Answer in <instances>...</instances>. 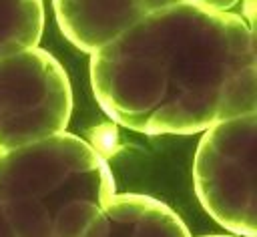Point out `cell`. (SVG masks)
Here are the masks:
<instances>
[{
	"mask_svg": "<svg viewBox=\"0 0 257 237\" xmlns=\"http://www.w3.org/2000/svg\"><path fill=\"white\" fill-rule=\"evenodd\" d=\"M145 10L151 14V12H157V10H163V8H171V6H177V4H185L189 0H141Z\"/></svg>",
	"mask_w": 257,
	"mask_h": 237,
	"instance_id": "9c48e42d",
	"label": "cell"
},
{
	"mask_svg": "<svg viewBox=\"0 0 257 237\" xmlns=\"http://www.w3.org/2000/svg\"><path fill=\"white\" fill-rule=\"evenodd\" d=\"M42 30V0H0V58L38 46Z\"/></svg>",
	"mask_w": 257,
	"mask_h": 237,
	"instance_id": "52a82bcc",
	"label": "cell"
},
{
	"mask_svg": "<svg viewBox=\"0 0 257 237\" xmlns=\"http://www.w3.org/2000/svg\"><path fill=\"white\" fill-rule=\"evenodd\" d=\"M72 88L62 64L32 46L0 58V153L66 131Z\"/></svg>",
	"mask_w": 257,
	"mask_h": 237,
	"instance_id": "277c9868",
	"label": "cell"
},
{
	"mask_svg": "<svg viewBox=\"0 0 257 237\" xmlns=\"http://www.w3.org/2000/svg\"><path fill=\"white\" fill-rule=\"evenodd\" d=\"M114 193L102 155L72 133L0 153L6 237H80Z\"/></svg>",
	"mask_w": 257,
	"mask_h": 237,
	"instance_id": "7a4b0ae2",
	"label": "cell"
},
{
	"mask_svg": "<svg viewBox=\"0 0 257 237\" xmlns=\"http://www.w3.org/2000/svg\"><path fill=\"white\" fill-rule=\"evenodd\" d=\"M189 2L199 8L215 10V12H231L233 6H241L243 20L249 26H253V20H255V0H189Z\"/></svg>",
	"mask_w": 257,
	"mask_h": 237,
	"instance_id": "ba28073f",
	"label": "cell"
},
{
	"mask_svg": "<svg viewBox=\"0 0 257 237\" xmlns=\"http://www.w3.org/2000/svg\"><path fill=\"white\" fill-rule=\"evenodd\" d=\"M257 112L219 121L203 131L193 161L203 209L235 235H257Z\"/></svg>",
	"mask_w": 257,
	"mask_h": 237,
	"instance_id": "3957f363",
	"label": "cell"
},
{
	"mask_svg": "<svg viewBox=\"0 0 257 237\" xmlns=\"http://www.w3.org/2000/svg\"><path fill=\"white\" fill-rule=\"evenodd\" d=\"M100 108L143 135H197L257 112V50L241 14L191 2L143 16L90 52Z\"/></svg>",
	"mask_w": 257,
	"mask_h": 237,
	"instance_id": "6da1fadb",
	"label": "cell"
},
{
	"mask_svg": "<svg viewBox=\"0 0 257 237\" xmlns=\"http://www.w3.org/2000/svg\"><path fill=\"white\" fill-rule=\"evenodd\" d=\"M183 219L163 201L116 191L90 221L84 237H187Z\"/></svg>",
	"mask_w": 257,
	"mask_h": 237,
	"instance_id": "8992f818",
	"label": "cell"
},
{
	"mask_svg": "<svg viewBox=\"0 0 257 237\" xmlns=\"http://www.w3.org/2000/svg\"><path fill=\"white\" fill-rule=\"evenodd\" d=\"M60 32L82 52H94L149 12L141 0H52Z\"/></svg>",
	"mask_w": 257,
	"mask_h": 237,
	"instance_id": "5b68a950",
	"label": "cell"
},
{
	"mask_svg": "<svg viewBox=\"0 0 257 237\" xmlns=\"http://www.w3.org/2000/svg\"><path fill=\"white\" fill-rule=\"evenodd\" d=\"M0 237H6V233H4V227L0 225Z\"/></svg>",
	"mask_w": 257,
	"mask_h": 237,
	"instance_id": "30bf717a",
	"label": "cell"
}]
</instances>
